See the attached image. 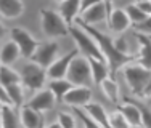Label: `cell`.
I'll return each mask as SVG.
<instances>
[{
	"label": "cell",
	"instance_id": "cell-1",
	"mask_svg": "<svg viewBox=\"0 0 151 128\" xmlns=\"http://www.w3.org/2000/svg\"><path fill=\"white\" fill-rule=\"evenodd\" d=\"M76 26L82 27L84 31H87L88 34L92 35V38L96 42V45L100 47V50H101L103 56H105V61L108 63V66H109L111 69V75H114L116 74L117 69H124L127 64L130 63H135L137 58L132 55H124V53L117 51L116 47H114V40L109 37V35L103 34V32H100L96 27L93 26H87V24H82L81 21L76 19Z\"/></svg>",
	"mask_w": 151,
	"mask_h": 128
},
{
	"label": "cell",
	"instance_id": "cell-2",
	"mask_svg": "<svg viewBox=\"0 0 151 128\" xmlns=\"http://www.w3.org/2000/svg\"><path fill=\"white\" fill-rule=\"evenodd\" d=\"M40 26L42 32L48 38H58L69 35V26L55 10H48V8L40 10Z\"/></svg>",
	"mask_w": 151,
	"mask_h": 128
},
{
	"label": "cell",
	"instance_id": "cell-3",
	"mask_svg": "<svg viewBox=\"0 0 151 128\" xmlns=\"http://www.w3.org/2000/svg\"><path fill=\"white\" fill-rule=\"evenodd\" d=\"M69 34L76 43V48L79 50V53L82 56H85V58H95V59H105L100 47L96 45V42L93 40L92 35L87 31H84L82 27L74 24L73 27H69Z\"/></svg>",
	"mask_w": 151,
	"mask_h": 128
},
{
	"label": "cell",
	"instance_id": "cell-4",
	"mask_svg": "<svg viewBox=\"0 0 151 128\" xmlns=\"http://www.w3.org/2000/svg\"><path fill=\"white\" fill-rule=\"evenodd\" d=\"M66 79L74 87H88L90 88L93 85V79H92V69H90L88 58H85V56H82L79 53L73 59V63H71Z\"/></svg>",
	"mask_w": 151,
	"mask_h": 128
},
{
	"label": "cell",
	"instance_id": "cell-5",
	"mask_svg": "<svg viewBox=\"0 0 151 128\" xmlns=\"http://www.w3.org/2000/svg\"><path fill=\"white\" fill-rule=\"evenodd\" d=\"M122 74H124V79L127 82V85L130 87L132 93L142 96L143 90L146 88V85H148L150 80H151V70L138 66L135 61V63L127 64V66L122 69Z\"/></svg>",
	"mask_w": 151,
	"mask_h": 128
},
{
	"label": "cell",
	"instance_id": "cell-6",
	"mask_svg": "<svg viewBox=\"0 0 151 128\" xmlns=\"http://www.w3.org/2000/svg\"><path fill=\"white\" fill-rule=\"evenodd\" d=\"M19 75H21V85L32 91H40L44 88L47 79H48L47 77V69H44L42 66H39V64L32 61L24 64Z\"/></svg>",
	"mask_w": 151,
	"mask_h": 128
},
{
	"label": "cell",
	"instance_id": "cell-7",
	"mask_svg": "<svg viewBox=\"0 0 151 128\" xmlns=\"http://www.w3.org/2000/svg\"><path fill=\"white\" fill-rule=\"evenodd\" d=\"M109 15L106 10V2H82L81 16L77 21L87 26H95V24L108 23Z\"/></svg>",
	"mask_w": 151,
	"mask_h": 128
},
{
	"label": "cell",
	"instance_id": "cell-8",
	"mask_svg": "<svg viewBox=\"0 0 151 128\" xmlns=\"http://www.w3.org/2000/svg\"><path fill=\"white\" fill-rule=\"evenodd\" d=\"M10 37H12V42H15L18 45V48H19V51H21V56H24V58H27V59H31L32 56H34L35 50L40 45L37 42V38H35L31 32L23 29V27H13V29L10 31Z\"/></svg>",
	"mask_w": 151,
	"mask_h": 128
},
{
	"label": "cell",
	"instance_id": "cell-9",
	"mask_svg": "<svg viewBox=\"0 0 151 128\" xmlns=\"http://www.w3.org/2000/svg\"><path fill=\"white\" fill-rule=\"evenodd\" d=\"M58 53H60V45L56 42H53V40L44 42V43H40L37 47L34 56L31 58V61L42 66L44 69H48L58 59Z\"/></svg>",
	"mask_w": 151,
	"mask_h": 128
},
{
	"label": "cell",
	"instance_id": "cell-10",
	"mask_svg": "<svg viewBox=\"0 0 151 128\" xmlns=\"http://www.w3.org/2000/svg\"><path fill=\"white\" fill-rule=\"evenodd\" d=\"M77 55H79V50L76 48V50H73L71 53H68V55H64V56H61V58L56 59V61L53 63L52 66L48 67V69H47V77H48V80H61V79H66L71 63H73V59H74Z\"/></svg>",
	"mask_w": 151,
	"mask_h": 128
},
{
	"label": "cell",
	"instance_id": "cell-11",
	"mask_svg": "<svg viewBox=\"0 0 151 128\" xmlns=\"http://www.w3.org/2000/svg\"><path fill=\"white\" fill-rule=\"evenodd\" d=\"M92 90L88 87H74L66 96L63 98V102L68 104L71 109L74 107H84L88 102H92Z\"/></svg>",
	"mask_w": 151,
	"mask_h": 128
},
{
	"label": "cell",
	"instance_id": "cell-12",
	"mask_svg": "<svg viewBox=\"0 0 151 128\" xmlns=\"http://www.w3.org/2000/svg\"><path fill=\"white\" fill-rule=\"evenodd\" d=\"M55 104H56V98H55V95H53L48 88H47V90L37 91V93L29 99V102H27L29 107H32L34 111H37L40 114L52 111V109L55 107Z\"/></svg>",
	"mask_w": 151,
	"mask_h": 128
},
{
	"label": "cell",
	"instance_id": "cell-13",
	"mask_svg": "<svg viewBox=\"0 0 151 128\" xmlns=\"http://www.w3.org/2000/svg\"><path fill=\"white\" fill-rule=\"evenodd\" d=\"M81 8H82L81 0H64V2H60L56 5V11L60 13V16L66 21V24L69 27H73L76 19L81 16Z\"/></svg>",
	"mask_w": 151,
	"mask_h": 128
},
{
	"label": "cell",
	"instance_id": "cell-14",
	"mask_svg": "<svg viewBox=\"0 0 151 128\" xmlns=\"http://www.w3.org/2000/svg\"><path fill=\"white\" fill-rule=\"evenodd\" d=\"M82 111L87 114V115L90 117L95 123H98L101 128H111L109 114L106 112V109L103 107L100 102H88L87 106H84V107H82Z\"/></svg>",
	"mask_w": 151,
	"mask_h": 128
},
{
	"label": "cell",
	"instance_id": "cell-15",
	"mask_svg": "<svg viewBox=\"0 0 151 128\" xmlns=\"http://www.w3.org/2000/svg\"><path fill=\"white\" fill-rule=\"evenodd\" d=\"M19 120L23 128H44V119L42 114L34 111L27 104H24L19 109Z\"/></svg>",
	"mask_w": 151,
	"mask_h": 128
},
{
	"label": "cell",
	"instance_id": "cell-16",
	"mask_svg": "<svg viewBox=\"0 0 151 128\" xmlns=\"http://www.w3.org/2000/svg\"><path fill=\"white\" fill-rule=\"evenodd\" d=\"M130 24L132 23H130V19H129L125 10H121V8H114V11L111 13L109 19H108L109 31L114 32V34H121V32L127 31Z\"/></svg>",
	"mask_w": 151,
	"mask_h": 128
},
{
	"label": "cell",
	"instance_id": "cell-17",
	"mask_svg": "<svg viewBox=\"0 0 151 128\" xmlns=\"http://www.w3.org/2000/svg\"><path fill=\"white\" fill-rule=\"evenodd\" d=\"M140 42V51L137 56V64L151 70V37L145 34H137Z\"/></svg>",
	"mask_w": 151,
	"mask_h": 128
},
{
	"label": "cell",
	"instance_id": "cell-18",
	"mask_svg": "<svg viewBox=\"0 0 151 128\" xmlns=\"http://www.w3.org/2000/svg\"><path fill=\"white\" fill-rule=\"evenodd\" d=\"M90 63V69H92V79L95 85H101L108 77H111V69L108 66V63L105 59H95V58H88Z\"/></svg>",
	"mask_w": 151,
	"mask_h": 128
},
{
	"label": "cell",
	"instance_id": "cell-19",
	"mask_svg": "<svg viewBox=\"0 0 151 128\" xmlns=\"http://www.w3.org/2000/svg\"><path fill=\"white\" fill-rule=\"evenodd\" d=\"M24 11V3L21 0H0V16L5 19H15Z\"/></svg>",
	"mask_w": 151,
	"mask_h": 128
},
{
	"label": "cell",
	"instance_id": "cell-20",
	"mask_svg": "<svg viewBox=\"0 0 151 128\" xmlns=\"http://www.w3.org/2000/svg\"><path fill=\"white\" fill-rule=\"evenodd\" d=\"M117 111L125 117L130 127H142V111L137 102H124L117 107Z\"/></svg>",
	"mask_w": 151,
	"mask_h": 128
},
{
	"label": "cell",
	"instance_id": "cell-21",
	"mask_svg": "<svg viewBox=\"0 0 151 128\" xmlns=\"http://www.w3.org/2000/svg\"><path fill=\"white\" fill-rule=\"evenodd\" d=\"M0 123L2 128H21L19 112L13 106H3L0 112Z\"/></svg>",
	"mask_w": 151,
	"mask_h": 128
},
{
	"label": "cell",
	"instance_id": "cell-22",
	"mask_svg": "<svg viewBox=\"0 0 151 128\" xmlns=\"http://www.w3.org/2000/svg\"><path fill=\"white\" fill-rule=\"evenodd\" d=\"M19 56H21L19 48L12 40L3 43L2 48H0V63H2V66H12L13 63H16V59Z\"/></svg>",
	"mask_w": 151,
	"mask_h": 128
},
{
	"label": "cell",
	"instance_id": "cell-23",
	"mask_svg": "<svg viewBox=\"0 0 151 128\" xmlns=\"http://www.w3.org/2000/svg\"><path fill=\"white\" fill-rule=\"evenodd\" d=\"M74 88V85L71 83L68 79H61V80H50L48 82V90L55 95L56 101H63V98L69 93Z\"/></svg>",
	"mask_w": 151,
	"mask_h": 128
},
{
	"label": "cell",
	"instance_id": "cell-24",
	"mask_svg": "<svg viewBox=\"0 0 151 128\" xmlns=\"http://www.w3.org/2000/svg\"><path fill=\"white\" fill-rule=\"evenodd\" d=\"M100 87H101L103 93H105V96L109 99L111 102H114V104H117V102H119V98H121L119 87H117V82L114 80L113 77H108V79L103 82Z\"/></svg>",
	"mask_w": 151,
	"mask_h": 128
},
{
	"label": "cell",
	"instance_id": "cell-25",
	"mask_svg": "<svg viewBox=\"0 0 151 128\" xmlns=\"http://www.w3.org/2000/svg\"><path fill=\"white\" fill-rule=\"evenodd\" d=\"M21 83V75L13 70L10 66H2L0 67V85H3L5 88L12 87V85Z\"/></svg>",
	"mask_w": 151,
	"mask_h": 128
},
{
	"label": "cell",
	"instance_id": "cell-26",
	"mask_svg": "<svg viewBox=\"0 0 151 128\" xmlns=\"http://www.w3.org/2000/svg\"><path fill=\"white\" fill-rule=\"evenodd\" d=\"M6 93H8L10 102H12L13 107H23V101H24V87L21 83L12 85V87L6 88Z\"/></svg>",
	"mask_w": 151,
	"mask_h": 128
},
{
	"label": "cell",
	"instance_id": "cell-27",
	"mask_svg": "<svg viewBox=\"0 0 151 128\" xmlns=\"http://www.w3.org/2000/svg\"><path fill=\"white\" fill-rule=\"evenodd\" d=\"M125 13H127V16H129V19H130V23H134L135 26H138V24H142V23H145L146 21V16L145 13L142 11V10L137 6V3H130V5H127L125 6Z\"/></svg>",
	"mask_w": 151,
	"mask_h": 128
},
{
	"label": "cell",
	"instance_id": "cell-28",
	"mask_svg": "<svg viewBox=\"0 0 151 128\" xmlns=\"http://www.w3.org/2000/svg\"><path fill=\"white\" fill-rule=\"evenodd\" d=\"M109 123H111V128H132L130 123L125 120V117L119 111H114L109 114Z\"/></svg>",
	"mask_w": 151,
	"mask_h": 128
},
{
	"label": "cell",
	"instance_id": "cell-29",
	"mask_svg": "<svg viewBox=\"0 0 151 128\" xmlns=\"http://www.w3.org/2000/svg\"><path fill=\"white\" fill-rule=\"evenodd\" d=\"M58 123L63 128H76V119L73 112H68V111L58 112Z\"/></svg>",
	"mask_w": 151,
	"mask_h": 128
},
{
	"label": "cell",
	"instance_id": "cell-30",
	"mask_svg": "<svg viewBox=\"0 0 151 128\" xmlns=\"http://www.w3.org/2000/svg\"><path fill=\"white\" fill-rule=\"evenodd\" d=\"M73 112L79 115V119H81V122H82V125H84V128H101V127L98 125V123L93 122V120H92L90 117H88L84 111H82L81 107H74V109H73Z\"/></svg>",
	"mask_w": 151,
	"mask_h": 128
},
{
	"label": "cell",
	"instance_id": "cell-31",
	"mask_svg": "<svg viewBox=\"0 0 151 128\" xmlns=\"http://www.w3.org/2000/svg\"><path fill=\"white\" fill-rule=\"evenodd\" d=\"M138 107L142 111V127L151 128V111L143 104H138Z\"/></svg>",
	"mask_w": 151,
	"mask_h": 128
},
{
	"label": "cell",
	"instance_id": "cell-32",
	"mask_svg": "<svg viewBox=\"0 0 151 128\" xmlns=\"http://www.w3.org/2000/svg\"><path fill=\"white\" fill-rule=\"evenodd\" d=\"M114 47H116V50H117V51L124 53V55H129V48H127V40H125V38H122V37L116 38V40H114Z\"/></svg>",
	"mask_w": 151,
	"mask_h": 128
},
{
	"label": "cell",
	"instance_id": "cell-33",
	"mask_svg": "<svg viewBox=\"0 0 151 128\" xmlns=\"http://www.w3.org/2000/svg\"><path fill=\"white\" fill-rule=\"evenodd\" d=\"M135 29H137V31H140L142 34H145V35L151 34V16L146 18L145 23H142V24H138V26H135Z\"/></svg>",
	"mask_w": 151,
	"mask_h": 128
},
{
	"label": "cell",
	"instance_id": "cell-34",
	"mask_svg": "<svg viewBox=\"0 0 151 128\" xmlns=\"http://www.w3.org/2000/svg\"><path fill=\"white\" fill-rule=\"evenodd\" d=\"M137 6L145 13L146 16H151V2L150 0H143V2H137Z\"/></svg>",
	"mask_w": 151,
	"mask_h": 128
},
{
	"label": "cell",
	"instance_id": "cell-35",
	"mask_svg": "<svg viewBox=\"0 0 151 128\" xmlns=\"http://www.w3.org/2000/svg\"><path fill=\"white\" fill-rule=\"evenodd\" d=\"M0 102L3 106H12L10 102V98H8V93H6V88L3 85H0Z\"/></svg>",
	"mask_w": 151,
	"mask_h": 128
},
{
	"label": "cell",
	"instance_id": "cell-36",
	"mask_svg": "<svg viewBox=\"0 0 151 128\" xmlns=\"http://www.w3.org/2000/svg\"><path fill=\"white\" fill-rule=\"evenodd\" d=\"M142 98H151V80H150V83L146 85V88L143 90V95H142Z\"/></svg>",
	"mask_w": 151,
	"mask_h": 128
},
{
	"label": "cell",
	"instance_id": "cell-37",
	"mask_svg": "<svg viewBox=\"0 0 151 128\" xmlns=\"http://www.w3.org/2000/svg\"><path fill=\"white\" fill-rule=\"evenodd\" d=\"M45 128H63V127H61L58 122H53V123H50V125H47Z\"/></svg>",
	"mask_w": 151,
	"mask_h": 128
},
{
	"label": "cell",
	"instance_id": "cell-38",
	"mask_svg": "<svg viewBox=\"0 0 151 128\" xmlns=\"http://www.w3.org/2000/svg\"><path fill=\"white\" fill-rule=\"evenodd\" d=\"M3 35H5V27H3V26H2V23H0V38H2Z\"/></svg>",
	"mask_w": 151,
	"mask_h": 128
},
{
	"label": "cell",
	"instance_id": "cell-39",
	"mask_svg": "<svg viewBox=\"0 0 151 128\" xmlns=\"http://www.w3.org/2000/svg\"><path fill=\"white\" fill-rule=\"evenodd\" d=\"M2 107H3V104H2V102H0V112H2Z\"/></svg>",
	"mask_w": 151,
	"mask_h": 128
},
{
	"label": "cell",
	"instance_id": "cell-40",
	"mask_svg": "<svg viewBox=\"0 0 151 128\" xmlns=\"http://www.w3.org/2000/svg\"><path fill=\"white\" fill-rule=\"evenodd\" d=\"M0 67H2V63H0Z\"/></svg>",
	"mask_w": 151,
	"mask_h": 128
},
{
	"label": "cell",
	"instance_id": "cell-41",
	"mask_svg": "<svg viewBox=\"0 0 151 128\" xmlns=\"http://www.w3.org/2000/svg\"><path fill=\"white\" fill-rule=\"evenodd\" d=\"M0 128H2V123H0Z\"/></svg>",
	"mask_w": 151,
	"mask_h": 128
}]
</instances>
